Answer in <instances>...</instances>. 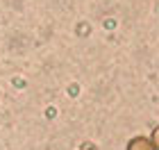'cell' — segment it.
<instances>
[{
    "label": "cell",
    "instance_id": "obj_3",
    "mask_svg": "<svg viewBox=\"0 0 159 150\" xmlns=\"http://www.w3.org/2000/svg\"><path fill=\"white\" fill-rule=\"evenodd\" d=\"M84 150H93V148H84Z\"/></svg>",
    "mask_w": 159,
    "mask_h": 150
},
{
    "label": "cell",
    "instance_id": "obj_1",
    "mask_svg": "<svg viewBox=\"0 0 159 150\" xmlns=\"http://www.w3.org/2000/svg\"><path fill=\"white\" fill-rule=\"evenodd\" d=\"M127 150H157V148L150 143L148 137H134V139L127 143Z\"/></svg>",
    "mask_w": 159,
    "mask_h": 150
},
{
    "label": "cell",
    "instance_id": "obj_2",
    "mask_svg": "<svg viewBox=\"0 0 159 150\" xmlns=\"http://www.w3.org/2000/svg\"><path fill=\"white\" fill-rule=\"evenodd\" d=\"M157 141H159V130L155 127V130H152V137H150V143H152V146L157 148Z\"/></svg>",
    "mask_w": 159,
    "mask_h": 150
}]
</instances>
